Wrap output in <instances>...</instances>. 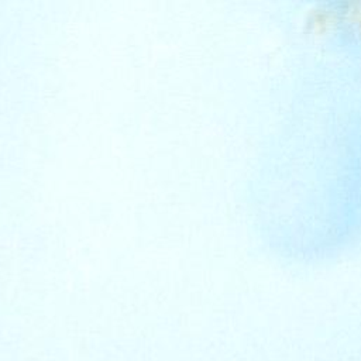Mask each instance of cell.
<instances>
[{
  "label": "cell",
  "mask_w": 361,
  "mask_h": 361,
  "mask_svg": "<svg viewBox=\"0 0 361 361\" xmlns=\"http://www.w3.org/2000/svg\"><path fill=\"white\" fill-rule=\"evenodd\" d=\"M316 34L334 31L361 34V3H330L310 11L306 21Z\"/></svg>",
  "instance_id": "cell-1"
}]
</instances>
